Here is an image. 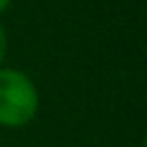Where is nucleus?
<instances>
[{
  "label": "nucleus",
  "mask_w": 147,
  "mask_h": 147,
  "mask_svg": "<svg viewBox=\"0 0 147 147\" xmlns=\"http://www.w3.org/2000/svg\"><path fill=\"white\" fill-rule=\"evenodd\" d=\"M39 94L28 74L0 67V126L18 129L34 119Z\"/></svg>",
  "instance_id": "1"
},
{
  "label": "nucleus",
  "mask_w": 147,
  "mask_h": 147,
  "mask_svg": "<svg viewBox=\"0 0 147 147\" xmlns=\"http://www.w3.org/2000/svg\"><path fill=\"white\" fill-rule=\"evenodd\" d=\"M5 55H7V32H5L2 25H0V64H2Z\"/></svg>",
  "instance_id": "2"
},
{
  "label": "nucleus",
  "mask_w": 147,
  "mask_h": 147,
  "mask_svg": "<svg viewBox=\"0 0 147 147\" xmlns=\"http://www.w3.org/2000/svg\"><path fill=\"white\" fill-rule=\"evenodd\" d=\"M9 2H11V0H0V14H2V11L9 7Z\"/></svg>",
  "instance_id": "3"
}]
</instances>
